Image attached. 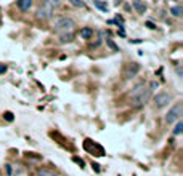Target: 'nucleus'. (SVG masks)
Wrapping results in <instances>:
<instances>
[{"label":"nucleus","instance_id":"nucleus-1","mask_svg":"<svg viewBox=\"0 0 183 176\" xmlns=\"http://www.w3.org/2000/svg\"><path fill=\"white\" fill-rule=\"evenodd\" d=\"M150 99H151V90L145 82L136 83L132 88V93H130V106H132L133 109L143 107Z\"/></svg>","mask_w":183,"mask_h":176},{"label":"nucleus","instance_id":"nucleus-2","mask_svg":"<svg viewBox=\"0 0 183 176\" xmlns=\"http://www.w3.org/2000/svg\"><path fill=\"white\" fill-rule=\"evenodd\" d=\"M74 26H76L74 19L67 18V16H63V18H56L55 19L53 29H55V32H58V34L63 35V34H71L72 29H74Z\"/></svg>","mask_w":183,"mask_h":176},{"label":"nucleus","instance_id":"nucleus-3","mask_svg":"<svg viewBox=\"0 0 183 176\" xmlns=\"http://www.w3.org/2000/svg\"><path fill=\"white\" fill-rule=\"evenodd\" d=\"M181 115H183V106H181V103H175L172 107H170V111L165 114V122L174 123L177 120H180Z\"/></svg>","mask_w":183,"mask_h":176},{"label":"nucleus","instance_id":"nucleus-4","mask_svg":"<svg viewBox=\"0 0 183 176\" xmlns=\"http://www.w3.org/2000/svg\"><path fill=\"white\" fill-rule=\"evenodd\" d=\"M55 5H58V2H45L40 8L37 11V16L42 19H47V18H51L53 16V8Z\"/></svg>","mask_w":183,"mask_h":176},{"label":"nucleus","instance_id":"nucleus-5","mask_svg":"<svg viewBox=\"0 0 183 176\" xmlns=\"http://www.w3.org/2000/svg\"><path fill=\"white\" fill-rule=\"evenodd\" d=\"M170 101H172V96H170L169 93H165V91H161V93H157L156 96H154V106H156L157 109L165 107Z\"/></svg>","mask_w":183,"mask_h":176},{"label":"nucleus","instance_id":"nucleus-6","mask_svg":"<svg viewBox=\"0 0 183 176\" xmlns=\"http://www.w3.org/2000/svg\"><path fill=\"white\" fill-rule=\"evenodd\" d=\"M138 72H140V64H138V62H130V64L125 67L124 75H125V78H132V77H135Z\"/></svg>","mask_w":183,"mask_h":176},{"label":"nucleus","instance_id":"nucleus-7","mask_svg":"<svg viewBox=\"0 0 183 176\" xmlns=\"http://www.w3.org/2000/svg\"><path fill=\"white\" fill-rule=\"evenodd\" d=\"M93 34H95V31L92 29V27H82V29L79 31V35H81V38H85V40L93 38Z\"/></svg>","mask_w":183,"mask_h":176},{"label":"nucleus","instance_id":"nucleus-8","mask_svg":"<svg viewBox=\"0 0 183 176\" xmlns=\"http://www.w3.org/2000/svg\"><path fill=\"white\" fill-rule=\"evenodd\" d=\"M16 5H18V8H19V10L27 11V10L32 7V2H31V0H19V2L16 3Z\"/></svg>","mask_w":183,"mask_h":176},{"label":"nucleus","instance_id":"nucleus-9","mask_svg":"<svg viewBox=\"0 0 183 176\" xmlns=\"http://www.w3.org/2000/svg\"><path fill=\"white\" fill-rule=\"evenodd\" d=\"M37 176H58L53 170L50 168H39L37 170Z\"/></svg>","mask_w":183,"mask_h":176},{"label":"nucleus","instance_id":"nucleus-10","mask_svg":"<svg viewBox=\"0 0 183 176\" xmlns=\"http://www.w3.org/2000/svg\"><path fill=\"white\" fill-rule=\"evenodd\" d=\"M181 131H183V122L178 120V122H177V125L174 127L172 133H174V136H178V134H181Z\"/></svg>","mask_w":183,"mask_h":176},{"label":"nucleus","instance_id":"nucleus-11","mask_svg":"<svg viewBox=\"0 0 183 176\" xmlns=\"http://www.w3.org/2000/svg\"><path fill=\"white\" fill-rule=\"evenodd\" d=\"M132 7H133L136 11H138V13H145V11H146V5L141 3V2H133Z\"/></svg>","mask_w":183,"mask_h":176},{"label":"nucleus","instance_id":"nucleus-12","mask_svg":"<svg viewBox=\"0 0 183 176\" xmlns=\"http://www.w3.org/2000/svg\"><path fill=\"white\" fill-rule=\"evenodd\" d=\"M170 13H172L174 16H177V18H178V16H181V13H183V7H181V5H177V7H172V8H170Z\"/></svg>","mask_w":183,"mask_h":176},{"label":"nucleus","instance_id":"nucleus-13","mask_svg":"<svg viewBox=\"0 0 183 176\" xmlns=\"http://www.w3.org/2000/svg\"><path fill=\"white\" fill-rule=\"evenodd\" d=\"M72 38H74V34H63V35L60 37V42L61 43H67V42H72Z\"/></svg>","mask_w":183,"mask_h":176},{"label":"nucleus","instance_id":"nucleus-14","mask_svg":"<svg viewBox=\"0 0 183 176\" xmlns=\"http://www.w3.org/2000/svg\"><path fill=\"white\" fill-rule=\"evenodd\" d=\"M93 5H95L96 8H100L101 11H105V13L108 11V5H106V3H103V2H93Z\"/></svg>","mask_w":183,"mask_h":176},{"label":"nucleus","instance_id":"nucleus-15","mask_svg":"<svg viewBox=\"0 0 183 176\" xmlns=\"http://www.w3.org/2000/svg\"><path fill=\"white\" fill-rule=\"evenodd\" d=\"M3 118H5V120H7V122H13V114H11V112H5V114H3Z\"/></svg>","mask_w":183,"mask_h":176},{"label":"nucleus","instance_id":"nucleus-16","mask_svg":"<svg viewBox=\"0 0 183 176\" xmlns=\"http://www.w3.org/2000/svg\"><path fill=\"white\" fill-rule=\"evenodd\" d=\"M106 42H108V45H109V47H111V48L114 50V51H119V48L116 47V45H114V42L111 40V38H106Z\"/></svg>","mask_w":183,"mask_h":176},{"label":"nucleus","instance_id":"nucleus-17","mask_svg":"<svg viewBox=\"0 0 183 176\" xmlns=\"http://www.w3.org/2000/svg\"><path fill=\"white\" fill-rule=\"evenodd\" d=\"M71 5H74V7H85L84 2H76V0H71Z\"/></svg>","mask_w":183,"mask_h":176},{"label":"nucleus","instance_id":"nucleus-18","mask_svg":"<svg viewBox=\"0 0 183 176\" xmlns=\"http://www.w3.org/2000/svg\"><path fill=\"white\" fill-rule=\"evenodd\" d=\"M74 162H77V163H79V165H81V167L84 165V160H82V158H79V157H74Z\"/></svg>","mask_w":183,"mask_h":176},{"label":"nucleus","instance_id":"nucleus-19","mask_svg":"<svg viewBox=\"0 0 183 176\" xmlns=\"http://www.w3.org/2000/svg\"><path fill=\"white\" fill-rule=\"evenodd\" d=\"M5 72H7V66L0 64V74H5Z\"/></svg>","mask_w":183,"mask_h":176},{"label":"nucleus","instance_id":"nucleus-20","mask_svg":"<svg viewBox=\"0 0 183 176\" xmlns=\"http://www.w3.org/2000/svg\"><path fill=\"white\" fill-rule=\"evenodd\" d=\"M146 26H148V27H150V29H154V27H156V26H154V24H153V22H146Z\"/></svg>","mask_w":183,"mask_h":176},{"label":"nucleus","instance_id":"nucleus-21","mask_svg":"<svg viewBox=\"0 0 183 176\" xmlns=\"http://www.w3.org/2000/svg\"><path fill=\"white\" fill-rule=\"evenodd\" d=\"M11 171H13V170H11V165H7V173L11 174Z\"/></svg>","mask_w":183,"mask_h":176}]
</instances>
